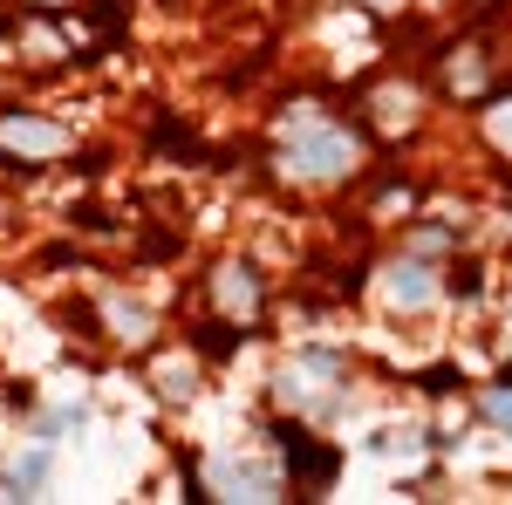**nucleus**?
<instances>
[{
	"label": "nucleus",
	"instance_id": "nucleus-5",
	"mask_svg": "<svg viewBox=\"0 0 512 505\" xmlns=\"http://www.w3.org/2000/svg\"><path fill=\"white\" fill-rule=\"evenodd\" d=\"M48 471H55V458H48V437H41L28 458H14V471L0 478V499H35L41 485H48Z\"/></svg>",
	"mask_w": 512,
	"mask_h": 505
},
{
	"label": "nucleus",
	"instance_id": "nucleus-10",
	"mask_svg": "<svg viewBox=\"0 0 512 505\" xmlns=\"http://www.w3.org/2000/svg\"><path fill=\"white\" fill-rule=\"evenodd\" d=\"M478 287H485V280H478V267H451V273H444V294H465V301H472Z\"/></svg>",
	"mask_w": 512,
	"mask_h": 505
},
{
	"label": "nucleus",
	"instance_id": "nucleus-4",
	"mask_svg": "<svg viewBox=\"0 0 512 505\" xmlns=\"http://www.w3.org/2000/svg\"><path fill=\"white\" fill-rule=\"evenodd\" d=\"M212 294H219V308H226V314L253 321V314H260V273H253V267H219V273H212Z\"/></svg>",
	"mask_w": 512,
	"mask_h": 505
},
{
	"label": "nucleus",
	"instance_id": "nucleus-1",
	"mask_svg": "<svg viewBox=\"0 0 512 505\" xmlns=\"http://www.w3.org/2000/svg\"><path fill=\"white\" fill-rule=\"evenodd\" d=\"M349 164H355L349 130H335V123H321V117L287 123V171L294 178H342Z\"/></svg>",
	"mask_w": 512,
	"mask_h": 505
},
{
	"label": "nucleus",
	"instance_id": "nucleus-11",
	"mask_svg": "<svg viewBox=\"0 0 512 505\" xmlns=\"http://www.w3.org/2000/svg\"><path fill=\"white\" fill-rule=\"evenodd\" d=\"M492 144L512 151V103H492Z\"/></svg>",
	"mask_w": 512,
	"mask_h": 505
},
{
	"label": "nucleus",
	"instance_id": "nucleus-6",
	"mask_svg": "<svg viewBox=\"0 0 512 505\" xmlns=\"http://www.w3.org/2000/svg\"><path fill=\"white\" fill-rule=\"evenodd\" d=\"M226 499H280V471L274 465H226L219 471Z\"/></svg>",
	"mask_w": 512,
	"mask_h": 505
},
{
	"label": "nucleus",
	"instance_id": "nucleus-12",
	"mask_svg": "<svg viewBox=\"0 0 512 505\" xmlns=\"http://www.w3.org/2000/svg\"><path fill=\"white\" fill-rule=\"evenodd\" d=\"M362 7H403V0H362Z\"/></svg>",
	"mask_w": 512,
	"mask_h": 505
},
{
	"label": "nucleus",
	"instance_id": "nucleus-2",
	"mask_svg": "<svg viewBox=\"0 0 512 505\" xmlns=\"http://www.w3.org/2000/svg\"><path fill=\"white\" fill-rule=\"evenodd\" d=\"M383 294H390V308H431L437 294H444V280L410 253V260H390L383 267Z\"/></svg>",
	"mask_w": 512,
	"mask_h": 505
},
{
	"label": "nucleus",
	"instance_id": "nucleus-9",
	"mask_svg": "<svg viewBox=\"0 0 512 505\" xmlns=\"http://www.w3.org/2000/svg\"><path fill=\"white\" fill-rule=\"evenodd\" d=\"M485 417L512 430V383H492V389H485Z\"/></svg>",
	"mask_w": 512,
	"mask_h": 505
},
{
	"label": "nucleus",
	"instance_id": "nucleus-7",
	"mask_svg": "<svg viewBox=\"0 0 512 505\" xmlns=\"http://www.w3.org/2000/svg\"><path fill=\"white\" fill-rule=\"evenodd\" d=\"M110 335L117 342H151V314L137 301H110Z\"/></svg>",
	"mask_w": 512,
	"mask_h": 505
},
{
	"label": "nucleus",
	"instance_id": "nucleus-3",
	"mask_svg": "<svg viewBox=\"0 0 512 505\" xmlns=\"http://www.w3.org/2000/svg\"><path fill=\"white\" fill-rule=\"evenodd\" d=\"M69 144V130L62 123H48V117H0V151H14V157H55Z\"/></svg>",
	"mask_w": 512,
	"mask_h": 505
},
{
	"label": "nucleus",
	"instance_id": "nucleus-8",
	"mask_svg": "<svg viewBox=\"0 0 512 505\" xmlns=\"http://www.w3.org/2000/svg\"><path fill=\"white\" fill-rule=\"evenodd\" d=\"M158 396H164V403H185V396H192V362H171V369H158Z\"/></svg>",
	"mask_w": 512,
	"mask_h": 505
}]
</instances>
